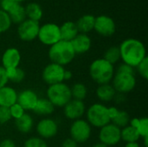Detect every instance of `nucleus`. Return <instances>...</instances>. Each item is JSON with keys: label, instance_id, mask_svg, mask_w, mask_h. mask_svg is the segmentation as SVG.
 Segmentation results:
<instances>
[{"label": "nucleus", "instance_id": "1", "mask_svg": "<svg viewBox=\"0 0 148 147\" xmlns=\"http://www.w3.org/2000/svg\"><path fill=\"white\" fill-rule=\"evenodd\" d=\"M121 60L133 68H136L146 57L147 49L144 43L135 38H127L119 46Z\"/></svg>", "mask_w": 148, "mask_h": 147}, {"label": "nucleus", "instance_id": "2", "mask_svg": "<svg viewBox=\"0 0 148 147\" xmlns=\"http://www.w3.org/2000/svg\"><path fill=\"white\" fill-rule=\"evenodd\" d=\"M48 55L51 62L64 67L71 63L76 55L70 42L60 40L49 47Z\"/></svg>", "mask_w": 148, "mask_h": 147}, {"label": "nucleus", "instance_id": "21", "mask_svg": "<svg viewBox=\"0 0 148 147\" xmlns=\"http://www.w3.org/2000/svg\"><path fill=\"white\" fill-rule=\"evenodd\" d=\"M95 16L90 14H86L82 16L75 23L79 33L88 34L94 29Z\"/></svg>", "mask_w": 148, "mask_h": 147}, {"label": "nucleus", "instance_id": "46", "mask_svg": "<svg viewBox=\"0 0 148 147\" xmlns=\"http://www.w3.org/2000/svg\"><path fill=\"white\" fill-rule=\"evenodd\" d=\"M143 140H144V146L148 147V137L143 138Z\"/></svg>", "mask_w": 148, "mask_h": 147}, {"label": "nucleus", "instance_id": "42", "mask_svg": "<svg viewBox=\"0 0 148 147\" xmlns=\"http://www.w3.org/2000/svg\"><path fill=\"white\" fill-rule=\"evenodd\" d=\"M0 147H16V145L12 139H5L0 142Z\"/></svg>", "mask_w": 148, "mask_h": 147}, {"label": "nucleus", "instance_id": "41", "mask_svg": "<svg viewBox=\"0 0 148 147\" xmlns=\"http://www.w3.org/2000/svg\"><path fill=\"white\" fill-rule=\"evenodd\" d=\"M119 112V109L116 107H108V117L110 119V120H112L118 113Z\"/></svg>", "mask_w": 148, "mask_h": 147}, {"label": "nucleus", "instance_id": "26", "mask_svg": "<svg viewBox=\"0 0 148 147\" xmlns=\"http://www.w3.org/2000/svg\"><path fill=\"white\" fill-rule=\"evenodd\" d=\"M129 125L137 130L140 138L148 137V119L147 117L130 119Z\"/></svg>", "mask_w": 148, "mask_h": 147}, {"label": "nucleus", "instance_id": "37", "mask_svg": "<svg viewBox=\"0 0 148 147\" xmlns=\"http://www.w3.org/2000/svg\"><path fill=\"white\" fill-rule=\"evenodd\" d=\"M116 73H127V74H135L134 68L126 64V63H121L118 66V68L115 70Z\"/></svg>", "mask_w": 148, "mask_h": 147}, {"label": "nucleus", "instance_id": "22", "mask_svg": "<svg viewBox=\"0 0 148 147\" xmlns=\"http://www.w3.org/2000/svg\"><path fill=\"white\" fill-rule=\"evenodd\" d=\"M15 126L18 132L23 134H27L30 133L34 126V120L30 114L25 113L19 119L15 120Z\"/></svg>", "mask_w": 148, "mask_h": 147}, {"label": "nucleus", "instance_id": "18", "mask_svg": "<svg viewBox=\"0 0 148 147\" xmlns=\"http://www.w3.org/2000/svg\"><path fill=\"white\" fill-rule=\"evenodd\" d=\"M17 92L15 88L10 86H5L0 88V107H10L17 101Z\"/></svg>", "mask_w": 148, "mask_h": 147}, {"label": "nucleus", "instance_id": "9", "mask_svg": "<svg viewBox=\"0 0 148 147\" xmlns=\"http://www.w3.org/2000/svg\"><path fill=\"white\" fill-rule=\"evenodd\" d=\"M98 137L100 142L106 145L107 146H116L121 140V128L110 122L109 124L100 128Z\"/></svg>", "mask_w": 148, "mask_h": 147}, {"label": "nucleus", "instance_id": "40", "mask_svg": "<svg viewBox=\"0 0 148 147\" xmlns=\"http://www.w3.org/2000/svg\"><path fill=\"white\" fill-rule=\"evenodd\" d=\"M61 147H78V143H76L71 138H68L65 140H63Z\"/></svg>", "mask_w": 148, "mask_h": 147}, {"label": "nucleus", "instance_id": "34", "mask_svg": "<svg viewBox=\"0 0 148 147\" xmlns=\"http://www.w3.org/2000/svg\"><path fill=\"white\" fill-rule=\"evenodd\" d=\"M9 110H10L11 119H14V120L19 119L21 116H23L25 113V111L23 110V108L18 103H15L14 105L10 107Z\"/></svg>", "mask_w": 148, "mask_h": 147}, {"label": "nucleus", "instance_id": "44", "mask_svg": "<svg viewBox=\"0 0 148 147\" xmlns=\"http://www.w3.org/2000/svg\"><path fill=\"white\" fill-rule=\"evenodd\" d=\"M125 147H140L138 142H133V143H127Z\"/></svg>", "mask_w": 148, "mask_h": 147}, {"label": "nucleus", "instance_id": "28", "mask_svg": "<svg viewBox=\"0 0 148 147\" xmlns=\"http://www.w3.org/2000/svg\"><path fill=\"white\" fill-rule=\"evenodd\" d=\"M71 95L72 99L77 100V101H83L88 95V88L86 87L85 84L82 82H76L75 83L71 88Z\"/></svg>", "mask_w": 148, "mask_h": 147}, {"label": "nucleus", "instance_id": "16", "mask_svg": "<svg viewBox=\"0 0 148 147\" xmlns=\"http://www.w3.org/2000/svg\"><path fill=\"white\" fill-rule=\"evenodd\" d=\"M1 61L5 69L17 68L21 62V53L16 48H8L3 53Z\"/></svg>", "mask_w": 148, "mask_h": 147}, {"label": "nucleus", "instance_id": "35", "mask_svg": "<svg viewBox=\"0 0 148 147\" xmlns=\"http://www.w3.org/2000/svg\"><path fill=\"white\" fill-rule=\"evenodd\" d=\"M138 74L143 78L144 80L148 79V57L147 56L136 68Z\"/></svg>", "mask_w": 148, "mask_h": 147}, {"label": "nucleus", "instance_id": "45", "mask_svg": "<svg viewBox=\"0 0 148 147\" xmlns=\"http://www.w3.org/2000/svg\"><path fill=\"white\" fill-rule=\"evenodd\" d=\"M92 147H108V146H107L106 145H104V144H102V143H101V142H98V143L95 144V145H94Z\"/></svg>", "mask_w": 148, "mask_h": 147}, {"label": "nucleus", "instance_id": "17", "mask_svg": "<svg viewBox=\"0 0 148 147\" xmlns=\"http://www.w3.org/2000/svg\"><path fill=\"white\" fill-rule=\"evenodd\" d=\"M70 42L75 55H82L87 53L92 46V41L89 36L82 33H79Z\"/></svg>", "mask_w": 148, "mask_h": 147}, {"label": "nucleus", "instance_id": "14", "mask_svg": "<svg viewBox=\"0 0 148 147\" xmlns=\"http://www.w3.org/2000/svg\"><path fill=\"white\" fill-rule=\"evenodd\" d=\"M86 113V106L83 101L71 99L63 107L64 116L70 120H76L82 119Z\"/></svg>", "mask_w": 148, "mask_h": 147}, {"label": "nucleus", "instance_id": "25", "mask_svg": "<svg viewBox=\"0 0 148 147\" xmlns=\"http://www.w3.org/2000/svg\"><path fill=\"white\" fill-rule=\"evenodd\" d=\"M7 13H8L10 19L12 23L20 24L25 19H27L26 14H25V9L19 3H16Z\"/></svg>", "mask_w": 148, "mask_h": 147}, {"label": "nucleus", "instance_id": "47", "mask_svg": "<svg viewBox=\"0 0 148 147\" xmlns=\"http://www.w3.org/2000/svg\"><path fill=\"white\" fill-rule=\"evenodd\" d=\"M16 3H21L22 2H23V1H25V0H15Z\"/></svg>", "mask_w": 148, "mask_h": 147}, {"label": "nucleus", "instance_id": "15", "mask_svg": "<svg viewBox=\"0 0 148 147\" xmlns=\"http://www.w3.org/2000/svg\"><path fill=\"white\" fill-rule=\"evenodd\" d=\"M39 97L37 94L32 89H23L19 94H17V101L18 103L24 111H33Z\"/></svg>", "mask_w": 148, "mask_h": 147}, {"label": "nucleus", "instance_id": "6", "mask_svg": "<svg viewBox=\"0 0 148 147\" xmlns=\"http://www.w3.org/2000/svg\"><path fill=\"white\" fill-rule=\"evenodd\" d=\"M112 86L117 94H127L132 92L136 87L135 74L115 72L112 80Z\"/></svg>", "mask_w": 148, "mask_h": 147}, {"label": "nucleus", "instance_id": "24", "mask_svg": "<svg viewBox=\"0 0 148 147\" xmlns=\"http://www.w3.org/2000/svg\"><path fill=\"white\" fill-rule=\"evenodd\" d=\"M24 9H25V14H26L27 19L36 21V22H39L42 19L43 12L39 3L36 2L29 3L24 7Z\"/></svg>", "mask_w": 148, "mask_h": 147}, {"label": "nucleus", "instance_id": "3", "mask_svg": "<svg viewBox=\"0 0 148 147\" xmlns=\"http://www.w3.org/2000/svg\"><path fill=\"white\" fill-rule=\"evenodd\" d=\"M114 74V66L103 58H98L93 61L89 66V75L98 85L110 83Z\"/></svg>", "mask_w": 148, "mask_h": 147}, {"label": "nucleus", "instance_id": "4", "mask_svg": "<svg viewBox=\"0 0 148 147\" xmlns=\"http://www.w3.org/2000/svg\"><path fill=\"white\" fill-rule=\"evenodd\" d=\"M46 96L55 107H63L72 99L70 87L65 82L49 86Z\"/></svg>", "mask_w": 148, "mask_h": 147}, {"label": "nucleus", "instance_id": "5", "mask_svg": "<svg viewBox=\"0 0 148 147\" xmlns=\"http://www.w3.org/2000/svg\"><path fill=\"white\" fill-rule=\"evenodd\" d=\"M87 121L93 127L101 128L111 122L108 114V107L102 103H95L86 111Z\"/></svg>", "mask_w": 148, "mask_h": 147}, {"label": "nucleus", "instance_id": "43", "mask_svg": "<svg viewBox=\"0 0 148 147\" xmlns=\"http://www.w3.org/2000/svg\"><path fill=\"white\" fill-rule=\"evenodd\" d=\"M73 77V73L70 71V70H67L65 69L64 71V75H63V81H69L71 80Z\"/></svg>", "mask_w": 148, "mask_h": 147}, {"label": "nucleus", "instance_id": "7", "mask_svg": "<svg viewBox=\"0 0 148 147\" xmlns=\"http://www.w3.org/2000/svg\"><path fill=\"white\" fill-rule=\"evenodd\" d=\"M92 133V126L89 123L83 119L74 120L69 128L70 138L76 143L82 144L87 142Z\"/></svg>", "mask_w": 148, "mask_h": 147}, {"label": "nucleus", "instance_id": "19", "mask_svg": "<svg viewBox=\"0 0 148 147\" xmlns=\"http://www.w3.org/2000/svg\"><path fill=\"white\" fill-rule=\"evenodd\" d=\"M95 94L98 100L101 102H110L114 101L116 95V91L114 90L112 84L108 83L99 85L95 90Z\"/></svg>", "mask_w": 148, "mask_h": 147}, {"label": "nucleus", "instance_id": "32", "mask_svg": "<svg viewBox=\"0 0 148 147\" xmlns=\"http://www.w3.org/2000/svg\"><path fill=\"white\" fill-rule=\"evenodd\" d=\"M12 23L7 12L0 9V34L6 32L11 26Z\"/></svg>", "mask_w": 148, "mask_h": 147}, {"label": "nucleus", "instance_id": "36", "mask_svg": "<svg viewBox=\"0 0 148 147\" xmlns=\"http://www.w3.org/2000/svg\"><path fill=\"white\" fill-rule=\"evenodd\" d=\"M10 120H11V116H10L9 108L0 107V124L1 125L6 124Z\"/></svg>", "mask_w": 148, "mask_h": 147}, {"label": "nucleus", "instance_id": "27", "mask_svg": "<svg viewBox=\"0 0 148 147\" xmlns=\"http://www.w3.org/2000/svg\"><path fill=\"white\" fill-rule=\"evenodd\" d=\"M121 140H123L127 144V143L138 142L140 137L137 130L133 126H131L130 125H128L124 128L121 129Z\"/></svg>", "mask_w": 148, "mask_h": 147}, {"label": "nucleus", "instance_id": "23", "mask_svg": "<svg viewBox=\"0 0 148 147\" xmlns=\"http://www.w3.org/2000/svg\"><path fill=\"white\" fill-rule=\"evenodd\" d=\"M55 107L47 98H39L33 112L40 116H48L54 113Z\"/></svg>", "mask_w": 148, "mask_h": 147}, {"label": "nucleus", "instance_id": "8", "mask_svg": "<svg viewBox=\"0 0 148 147\" xmlns=\"http://www.w3.org/2000/svg\"><path fill=\"white\" fill-rule=\"evenodd\" d=\"M38 40L46 46H52L61 40L60 26L54 23H47L40 26Z\"/></svg>", "mask_w": 148, "mask_h": 147}, {"label": "nucleus", "instance_id": "29", "mask_svg": "<svg viewBox=\"0 0 148 147\" xmlns=\"http://www.w3.org/2000/svg\"><path fill=\"white\" fill-rule=\"evenodd\" d=\"M102 58L114 66L115 63H117V62H119L121 61V53H120L119 47L112 46V47L108 48L105 51L104 55H103Z\"/></svg>", "mask_w": 148, "mask_h": 147}, {"label": "nucleus", "instance_id": "12", "mask_svg": "<svg viewBox=\"0 0 148 147\" xmlns=\"http://www.w3.org/2000/svg\"><path fill=\"white\" fill-rule=\"evenodd\" d=\"M94 29L98 35L101 36H111L115 33L116 30L115 22L109 16L100 15L95 17Z\"/></svg>", "mask_w": 148, "mask_h": 147}, {"label": "nucleus", "instance_id": "38", "mask_svg": "<svg viewBox=\"0 0 148 147\" xmlns=\"http://www.w3.org/2000/svg\"><path fill=\"white\" fill-rule=\"evenodd\" d=\"M16 3H17L15 0H0V7L5 12H8Z\"/></svg>", "mask_w": 148, "mask_h": 147}, {"label": "nucleus", "instance_id": "31", "mask_svg": "<svg viewBox=\"0 0 148 147\" xmlns=\"http://www.w3.org/2000/svg\"><path fill=\"white\" fill-rule=\"evenodd\" d=\"M130 119L131 118L127 112H126L125 110H119L117 115L111 120V123H113L119 128L122 129L129 125Z\"/></svg>", "mask_w": 148, "mask_h": 147}, {"label": "nucleus", "instance_id": "13", "mask_svg": "<svg viewBox=\"0 0 148 147\" xmlns=\"http://www.w3.org/2000/svg\"><path fill=\"white\" fill-rule=\"evenodd\" d=\"M36 130L39 138L42 139H48L54 138L58 133L59 126L55 120L45 118L38 121Z\"/></svg>", "mask_w": 148, "mask_h": 147}, {"label": "nucleus", "instance_id": "11", "mask_svg": "<svg viewBox=\"0 0 148 147\" xmlns=\"http://www.w3.org/2000/svg\"><path fill=\"white\" fill-rule=\"evenodd\" d=\"M40 24L39 22L25 19L23 23L18 24L17 35L23 42H31L37 38Z\"/></svg>", "mask_w": 148, "mask_h": 147}, {"label": "nucleus", "instance_id": "10", "mask_svg": "<svg viewBox=\"0 0 148 147\" xmlns=\"http://www.w3.org/2000/svg\"><path fill=\"white\" fill-rule=\"evenodd\" d=\"M64 71H65L64 67L58 65L56 63L50 62L44 67L42 72V78L43 81L49 86L64 82L63 81Z\"/></svg>", "mask_w": 148, "mask_h": 147}, {"label": "nucleus", "instance_id": "33", "mask_svg": "<svg viewBox=\"0 0 148 147\" xmlns=\"http://www.w3.org/2000/svg\"><path fill=\"white\" fill-rule=\"evenodd\" d=\"M23 147H49L46 141L39 137H31L28 139L25 142Z\"/></svg>", "mask_w": 148, "mask_h": 147}, {"label": "nucleus", "instance_id": "20", "mask_svg": "<svg viewBox=\"0 0 148 147\" xmlns=\"http://www.w3.org/2000/svg\"><path fill=\"white\" fill-rule=\"evenodd\" d=\"M61 40L71 42L78 34V29L75 22L67 21L60 26Z\"/></svg>", "mask_w": 148, "mask_h": 147}, {"label": "nucleus", "instance_id": "30", "mask_svg": "<svg viewBox=\"0 0 148 147\" xmlns=\"http://www.w3.org/2000/svg\"><path fill=\"white\" fill-rule=\"evenodd\" d=\"M8 80L14 83H20L25 78V72L23 68L17 67L14 68L6 69Z\"/></svg>", "mask_w": 148, "mask_h": 147}, {"label": "nucleus", "instance_id": "39", "mask_svg": "<svg viewBox=\"0 0 148 147\" xmlns=\"http://www.w3.org/2000/svg\"><path fill=\"white\" fill-rule=\"evenodd\" d=\"M9 80H8V76H7V73H6V69L0 66V88L7 86Z\"/></svg>", "mask_w": 148, "mask_h": 147}]
</instances>
